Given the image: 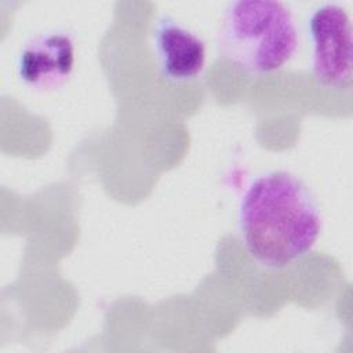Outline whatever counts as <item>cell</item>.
<instances>
[{"label":"cell","instance_id":"1","mask_svg":"<svg viewBox=\"0 0 353 353\" xmlns=\"http://www.w3.org/2000/svg\"><path fill=\"white\" fill-rule=\"evenodd\" d=\"M237 223L248 255L272 270L309 254L323 230L314 194L301 178L283 170L261 174L248 183Z\"/></svg>","mask_w":353,"mask_h":353},{"label":"cell","instance_id":"2","mask_svg":"<svg viewBox=\"0 0 353 353\" xmlns=\"http://www.w3.org/2000/svg\"><path fill=\"white\" fill-rule=\"evenodd\" d=\"M298 30L290 7L274 0L230 1L218 33L219 52L252 74L281 69L295 54Z\"/></svg>","mask_w":353,"mask_h":353},{"label":"cell","instance_id":"3","mask_svg":"<svg viewBox=\"0 0 353 353\" xmlns=\"http://www.w3.org/2000/svg\"><path fill=\"white\" fill-rule=\"evenodd\" d=\"M312 74L324 87H352V23L346 10L334 3L319 6L309 19Z\"/></svg>","mask_w":353,"mask_h":353},{"label":"cell","instance_id":"4","mask_svg":"<svg viewBox=\"0 0 353 353\" xmlns=\"http://www.w3.org/2000/svg\"><path fill=\"white\" fill-rule=\"evenodd\" d=\"M76 63L73 36L66 30H48L30 37L17 57V76L30 90L46 92L62 87Z\"/></svg>","mask_w":353,"mask_h":353},{"label":"cell","instance_id":"5","mask_svg":"<svg viewBox=\"0 0 353 353\" xmlns=\"http://www.w3.org/2000/svg\"><path fill=\"white\" fill-rule=\"evenodd\" d=\"M153 47L164 79L182 83L197 79L205 66L204 40L170 15H161L153 28Z\"/></svg>","mask_w":353,"mask_h":353}]
</instances>
